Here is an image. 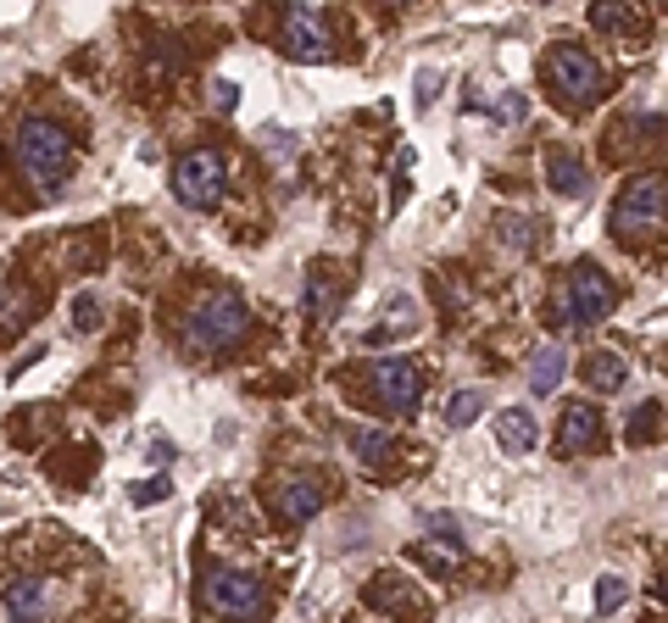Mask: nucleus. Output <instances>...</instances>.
<instances>
[{"mask_svg":"<svg viewBox=\"0 0 668 623\" xmlns=\"http://www.w3.org/2000/svg\"><path fill=\"white\" fill-rule=\"evenodd\" d=\"M174 196L185 207H196V212L218 207V196H223V156L218 151H185L179 167H174Z\"/></svg>","mask_w":668,"mask_h":623,"instance_id":"6","label":"nucleus"},{"mask_svg":"<svg viewBox=\"0 0 668 623\" xmlns=\"http://www.w3.org/2000/svg\"><path fill=\"white\" fill-rule=\"evenodd\" d=\"M341 290H346L341 267H334V262H312L307 290H301V307H307L312 318H329V312H334V301H341Z\"/></svg>","mask_w":668,"mask_h":623,"instance_id":"14","label":"nucleus"},{"mask_svg":"<svg viewBox=\"0 0 668 623\" xmlns=\"http://www.w3.org/2000/svg\"><path fill=\"white\" fill-rule=\"evenodd\" d=\"M201 601L223 623H263L274 612L268 585L257 574H245V568H207L201 574Z\"/></svg>","mask_w":668,"mask_h":623,"instance_id":"3","label":"nucleus"},{"mask_svg":"<svg viewBox=\"0 0 668 623\" xmlns=\"http://www.w3.org/2000/svg\"><path fill=\"white\" fill-rule=\"evenodd\" d=\"M234 107H240V84H234V78H218V84H212V112L229 118Z\"/></svg>","mask_w":668,"mask_h":623,"instance_id":"30","label":"nucleus"},{"mask_svg":"<svg viewBox=\"0 0 668 623\" xmlns=\"http://www.w3.org/2000/svg\"><path fill=\"white\" fill-rule=\"evenodd\" d=\"M7 618L12 623H45L51 618V585L45 579H12L7 585Z\"/></svg>","mask_w":668,"mask_h":623,"instance_id":"12","label":"nucleus"},{"mask_svg":"<svg viewBox=\"0 0 668 623\" xmlns=\"http://www.w3.org/2000/svg\"><path fill=\"white\" fill-rule=\"evenodd\" d=\"M563 379H568V351L563 345H535L530 351V390L535 396H557Z\"/></svg>","mask_w":668,"mask_h":623,"instance_id":"15","label":"nucleus"},{"mask_svg":"<svg viewBox=\"0 0 668 623\" xmlns=\"http://www.w3.org/2000/svg\"><path fill=\"white\" fill-rule=\"evenodd\" d=\"M34 312H40L34 290H23V285H12V279H0V329H23V323H34Z\"/></svg>","mask_w":668,"mask_h":623,"instance_id":"18","label":"nucleus"},{"mask_svg":"<svg viewBox=\"0 0 668 623\" xmlns=\"http://www.w3.org/2000/svg\"><path fill=\"white\" fill-rule=\"evenodd\" d=\"M323 501H329V485H323L318 474H290V479H279V512H285V523H312V518L323 512Z\"/></svg>","mask_w":668,"mask_h":623,"instance_id":"11","label":"nucleus"},{"mask_svg":"<svg viewBox=\"0 0 668 623\" xmlns=\"http://www.w3.org/2000/svg\"><path fill=\"white\" fill-rule=\"evenodd\" d=\"M568 312H574V323H602L613 307H619V285L602 274L597 262H579L574 274H568Z\"/></svg>","mask_w":668,"mask_h":623,"instance_id":"7","label":"nucleus"},{"mask_svg":"<svg viewBox=\"0 0 668 623\" xmlns=\"http://www.w3.org/2000/svg\"><path fill=\"white\" fill-rule=\"evenodd\" d=\"M485 401H490V390H485V385L457 390V396H452V407H446V423H452V429H468V423L485 412Z\"/></svg>","mask_w":668,"mask_h":623,"instance_id":"20","label":"nucleus"},{"mask_svg":"<svg viewBox=\"0 0 668 623\" xmlns=\"http://www.w3.org/2000/svg\"><path fill=\"white\" fill-rule=\"evenodd\" d=\"M151 463H174V440L167 434H151V452H145Z\"/></svg>","mask_w":668,"mask_h":623,"instance_id":"32","label":"nucleus"},{"mask_svg":"<svg viewBox=\"0 0 668 623\" xmlns=\"http://www.w3.org/2000/svg\"><path fill=\"white\" fill-rule=\"evenodd\" d=\"M546 84H552V96H557L563 107L584 112V107L602 96L608 73H602V62L584 51V45H557V51L546 56Z\"/></svg>","mask_w":668,"mask_h":623,"instance_id":"4","label":"nucleus"},{"mask_svg":"<svg viewBox=\"0 0 668 623\" xmlns=\"http://www.w3.org/2000/svg\"><path fill=\"white\" fill-rule=\"evenodd\" d=\"M602 412L591 401H568L557 418V452L563 457H584V452H602Z\"/></svg>","mask_w":668,"mask_h":623,"instance_id":"10","label":"nucleus"},{"mask_svg":"<svg viewBox=\"0 0 668 623\" xmlns=\"http://www.w3.org/2000/svg\"><path fill=\"white\" fill-rule=\"evenodd\" d=\"M591 23L602 34H624V29H635V7H591Z\"/></svg>","mask_w":668,"mask_h":623,"instance_id":"26","label":"nucleus"},{"mask_svg":"<svg viewBox=\"0 0 668 623\" xmlns=\"http://www.w3.org/2000/svg\"><path fill=\"white\" fill-rule=\"evenodd\" d=\"M490 118L496 123H524L530 118V96H524V89H501V96L490 101Z\"/></svg>","mask_w":668,"mask_h":623,"instance_id":"24","label":"nucleus"},{"mask_svg":"<svg viewBox=\"0 0 668 623\" xmlns=\"http://www.w3.org/2000/svg\"><path fill=\"white\" fill-rule=\"evenodd\" d=\"M73 329H78V334H96V329H101V296H96V290H84V296L73 301Z\"/></svg>","mask_w":668,"mask_h":623,"instance_id":"25","label":"nucleus"},{"mask_svg":"<svg viewBox=\"0 0 668 623\" xmlns=\"http://www.w3.org/2000/svg\"><path fill=\"white\" fill-rule=\"evenodd\" d=\"M129 496H134V507H156V501H167V496H174V479H167V474L140 479V485H129Z\"/></svg>","mask_w":668,"mask_h":623,"instance_id":"27","label":"nucleus"},{"mask_svg":"<svg viewBox=\"0 0 668 623\" xmlns=\"http://www.w3.org/2000/svg\"><path fill=\"white\" fill-rule=\"evenodd\" d=\"M285 51L296 62H329L334 56L323 7H312V0H307V7H290V18H285Z\"/></svg>","mask_w":668,"mask_h":623,"instance_id":"8","label":"nucleus"},{"mask_svg":"<svg viewBox=\"0 0 668 623\" xmlns=\"http://www.w3.org/2000/svg\"><path fill=\"white\" fill-rule=\"evenodd\" d=\"M663 201H668V190H663L657 173L630 178L624 196L613 201V218H608L613 240H619V245H641L646 234H657V229H663Z\"/></svg>","mask_w":668,"mask_h":623,"instance_id":"5","label":"nucleus"},{"mask_svg":"<svg viewBox=\"0 0 668 623\" xmlns=\"http://www.w3.org/2000/svg\"><path fill=\"white\" fill-rule=\"evenodd\" d=\"M441 84H446L441 67H417V78H412V107H417V112H430V107L441 101Z\"/></svg>","mask_w":668,"mask_h":623,"instance_id":"23","label":"nucleus"},{"mask_svg":"<svg viewBox=\"0 0 668 623\" xmlns=\"http://www.w3.org/2000/svg\"><path fill=\"white\" fill-rule=\"evenodd\" d=\"M530 229H535L530 218H501V240H508L513 251H530V245H535V240H530Z\"/></svg>","mask_w":668,"mask_h":623,"instance_id":"31","label":"nucleus"},{"mask_svg":"<svg viewBox=\"0 0 668 623\" xmlns=\"http://www.w3.org/2000/svg\"><path fill=\"white\" fill-rule=\"evenodd\" d=\"M263 140H268V151H274V156H285V151H296V140H290V134H279V129H268Z\"/></svg>","mask_w":668,"mask_h":623,"instance_id":"33","label":"nucleus"},{"mask_svg":"<svg viewBox=\"0 0 668 623\" xmlns=\"http://www.w3.org/2000/svg\"><path fill=\"white\" fill-rule=\"evenodd\" d=\"M374 385H379V401L390 412H412L417 401H424V368H417L412 356H379Z\"/></svg>","mask_w":668,"mask_h":623,"instance_id":"9","label":"nucleus"},{"mask_svg":"<svg viewBox=\"0 0 668 623\" xmlns=\"http://www.w3.org/2000/svg\"><path fill=\"white\" fill-rule=\"evenodd\" d=\"M584 385L602 390V396H613V390L630 385V363H624L619 351H591V356H584Z\"/></svg>","mask_w":668,"mask_h":623,"instance_id":"17","label":"nucleus"},{"mask_svg":"<svg viewBox=\"0 0 668 623\" xmlns=\"http://www.w3.org/2000/svg\"><path fill=\"white\" fill-rule=\"evenodd\" d=\"M250 334V307L234 296V290H207L190 318H185V345L212 356V351H234L240 340Z\"/></svg>","mask_w":668,"mask_h":623,"instance_id":"2","label":"nucleus"},{"mask_svg":"<svg viewBox=\"0 0 668 623\" xmlns=\"http://www.w3.org/2000/svg\"><path fill=\"white\" fill-rule=\"evenodd\" d=\"M412 318H417L412 296H401V290H396V296H390V329H385V334H407V329H412ZM385 334H379V340H385ZM379 340H374V345H379Z\"/></svg>","mask_w":668,"mask_h":623,"instance_id":"29","label":"nucleus"},{"mask_svg":"<svg viewBox=\"0 0 668 623\" xmlns=\"http://www.w3.org/2000/svg\"><path fill=\"white\" fill-rule=\"evenodd\" d=\"M18 162L23 173L34 178V185L45 196H62L67 173H73V140L56 118H23L18 123Z\"/></svg>","mask_w":668,"mask_h":623,"instance_id":"1","label":"nucleus"},{"mask_svg":"<svg viewBox=\"0 0 668 623\" xmlns=\"http://www.w3.org/2000/svg\"><path fill=\"white\" fill-rule=\"evenodd\" d=\"M657 418H663V401H641L635 418H630V440H635V445L652 440V434H657Z\"/></svg>","mask_w":668,"mask_h":623,"instance_id":"28","label":"nucleus"},{"mask_svg":"<svg viewBox=\"0 0 668 623\" xmlns=\"http://www.w3.org/2000/svg\"><path fill=\"white\" fill-rule=\"evenodd\" d=\"M346 440H352V452H357V463H368V468L390 463V452H396V434H390V429H352Z\"/></svg>","mask_w":668,"mask_h":623,"instance_id":"19","label":"nucleus"},{"mask_svg":"<svg viewBox=\"0 0 668 623\" xmlns=\"http://www.w3.org/2000/svg\"><path fill=\"white\" fill-rule=\"evenodd\" d=\"M535 440H541V429H535V418L524 407H508L496 418V445H501V452L524 457V452H535Z\"/></svg>","mask_w":668,"mask_h":623,"instance_id":"16","label":"nucleus"},{"mask_svg":"<svg viewBox=\"0 0 668 623\" xmlns=\"http://www.w3.org/2000/svg\"><path fill=\"white\" fill-rule=\"evenodd\" d=\"M591 601H597V612H602V618H613V612L630 601V585H624L619 574H602V579H597V590H591Z\"/></svg>","mask_w":668,"mask_h":623,"instance_id":"22","label":"nucleus"},{"mask_svg":"<svg viewBox=\"0 0 668 623\" xmlns=\"http://www.w3.org/2000/svg\"><path fill=\"white\" fill-rule=\"evenodd\" d=\"M368 601H374L379 612H401V607L412 601V590H407V579H401V574H379V579L368 585Z\"/></svg>","mask_w":668,"mask_h":623,"instance_id":"21","label":"nucleus"},{"mask_svg":"<svg viewBox=\"0 0 668 623\" xmlns=\"http://www.w3.org/2000/svg\"><path fill=\"white\" fill-rule=\"evenodd\" d=\"M546 185L568 201H584V190H591V167H584L574 151H546Z\"/></svg>","mask_w":668,"mask_h":623,"instance_id":"13","label":"nucleus"}]
</instances>
